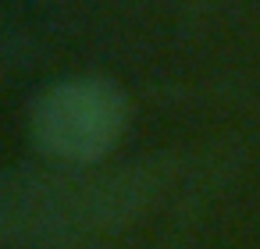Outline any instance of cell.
Listing matches in <instances>:
<instances>
[{"mask_svg":"<svg viewBox=\"0 0 260 249\" xmlns=\"http://www.w3.org/2000/svg\"><path fill=\"white\" fill-rule=\"evenodd\" d=\"M125 96L107 79H64L47 86L32 103V135L64 160L104 157L125 128Z\"/></svg>","mask_w":260,"mask_h":249,"instance_id":"1","label":"cell"}]
</instances>
